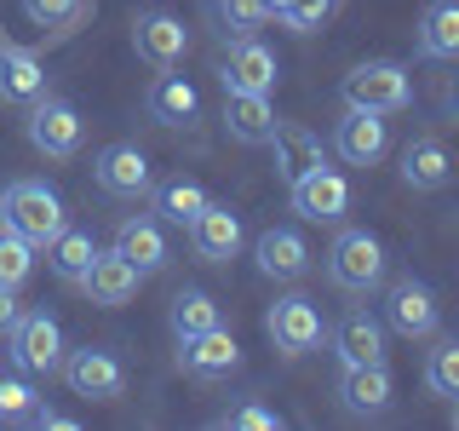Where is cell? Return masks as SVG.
<instances>
[{
    "mask_svg": "<svg viewBox=\"0 0 459 431\" xmlns=\"http://www.w3.org/2000/svg\"><path fill=\"white\" fill-rule=\"evenodd\" d=\"M0 219H6V230H18L23 242L47 248L57 230L69 224V213H64V196H57L47 179H18L0 196Z\"/></svg>",
    "mask_w": 459,
    "mask_h": 431,
    "instance_id": "obj_1",
    "label": "cell"
},
{
    "mask_svg": "<svg viewBox=\"0 0 459 431\" xmlns=\"http://www.w3.org/2000/svg\"><path fill=\"white\" fill-rule=\"evenodd\" d=\"M344 104L351 110H373V115H402L413 104V81L408 69L391 64V57H368V64H356L351 75H344Z\"/></svg>",
    "mask_w": 459,
    "mask_h": 431,
    "instance_id": "obj_2",
    "label": "cell"
},
{
    "mask_svg": "<svg viewBox=\"0 0 459 431\" xmlns=\"http://www.w3.org/2000/svg\"><path fill=\"white\" fill-rule=\"evenodd\" d=\"M327 282L344 294H373L385 282V248L373 230H339L327 248Z\"/></svg>",
    "mask_w": 459,
    "mask_h": 431,
    "instance_id": "obj_3",
    "label": "cell"
},
{
    "mask_svg": "<svg viewBox=\"0 0 459 431\" xmlns=\"http://www.w3.org/2000/svg\"><path fill=\"white\" fill-rule=\"evenodd\" d=\"M29 144H35L47 162H69V155L81 150V138H86V121H81V110L69 104V98H35L29 104Z\"/></svg>",
    "mask_w": 459,
    "mask_h": 431,
    "instance_id": "obj_4",
    "label": "cell"
},
{
    "mask_svg": "<svg viewBox=\"0 0 459 431\" xmlns=\"http://www.w3.org/2000/svg\"><path fill=\"white\" fill-rule=\"evenodd\" d=\"M385 328L402 339H430L442 328V305L420 277H396L385 287Z\"/></svg>",
    "mask_w": 459,
    "mask_h": 431,
    "instance_id": "obj_5",
    "label": "cell"
},
{
    "mask_svg": "<svg viewBox=\"0 0 459 431\" xmlns=\"http://www.w3.org/2000/svg\"><path fill=\"white\" fill-rule=\"evenodd\" d=\"M12 363L23 374H57L64 368V328L52 311H23L12 322Z\"/></svg>",
    "mask_w": 459,
    "mask_h": 431,
    "instance_id": "obj_6",
    "label": "cell"
},
{
    "mask_svg": "<svg viewBox=\"0 0 459 431\" xmlns=\"http://www.w3.org/2000/svg\"><path fill=\"white\" fill-rule=\"evenodd\" d=\"M57 374L69 380L75 397H92V402H115L126 391V368H121V356H115L109 345H81V351H69Z\"/></svg>",
    "mask_w": 459,
    "mask_h": 431,
    "instance_id": "obj_7",
    "label": "cell"
},
{
    "mask_svg": "<svg viewBox=\"0 0 459 431\" xmlns=\"http://www.w3.org/2000/svg\"><path fill=\"white\" fill-rule=\"evenodd\" d=\"M264 334L281 356H305V351L322 345V311H316V299H305V294H281L276 305L264 311Z\"/></svg>",
    "mask_w": 459,
    "mask_h": 431,
    "instance_id": "obj_8",
    "label": "cell"
},
{
    "mask_svg": "<svg viewBox=\"0 0 459 431\" xmlns=\"http://www.w3.org/2000/svg\"><path fill=\"white\" fill-rule=\"evenodd\" d=\"M92 179H98V190L115 196V201H138V196H150L155 167L138 144H104L98 162H92Z\"/></svg>",
    "mask_w": 459,
    "mask_h": 431,
    "instance_id": "obj_9",
    "label": "cell"
},
{
    "mask_svg": "<svg viewBox=\"0 0 459 431\" xmlns=\"http://www.w3.org/2000/svg\"><path fill=\"white\" fill-rule=\"evenodd\" d=\"M281 64L258 35H236L224 52V92H276Z\"/></svg>",
    "mask_w": 459,
    "mask_h": 431,
    "instance_id": "obj_10",
    "label": "cell"
},
{
    "mask_svg": "<svg viewBox=\"0 0 459 431\" xmlns=\"http://www.w3.org/2000/svg\"><path fill=\"white\" fill-rule=\"evenodd\" d=\"M293 190V213L299 219H310V224H339L344 213H351V184H344V172H333V167H316V172H305L299 184H287Z\"/></svg>",
    "mask_w": 459,
    "mask_h": 431,
    "instance_id": "obj_11",
    "label": "cell"
},
{
    "mask_svg": "<svg viewBox=\"0 0 459 431\" xmlns=\"http://www.w3.org/2000/svg\"><path fill=\"white\" fill-rule=\"evenodd\" d=\"M190 242L207 265H230V259L247 248V224H241V213L230 207V201H207L190 224Z\"/></svg>",
    "mask_w": 459,
    "mask_h": 431,
    "instance_id": "obj_12",
    "label": "cell"
},
{
    "mask_svg": "<svg viewBox=\"0 0 459 431\" xmlns=\"http://www.w3.org/2000/svg\"><path fill=\"white\" fill-rule=\"evenodd\" d=\"M333 150H339L351 167H379V162H385V150H391V127H385V115H373V110H351V104H344L339 127H333Z\"/></svg>",
    "mask_w": 459,
    "mask_h": 431,
    "instance_id": "obj_13",
    "label": "cell"
},
{
    "mask_svg": "<svg viewBox=\"0 0 459 431\" xmlns=\"http://www.w3.org/2000/svg\"><path fill=\"white\" fill-rule=\"evenodd\" d=\"M133 47L143 64H155V69H178L184 64V52H190V29H184L172 12H138V23H133Z\"/></svg>",
    "mask_w": 459,
    "mask_h": 431,
    "instance_id": "obj_14",
    "label": "cell"
},
{
    "mask_svg": "<svg viewBox=\"0 0 459 431\" xmlns=\"http://www.w3.org/2000/svg\"><path fill=\"white\" fill-rule=\"evenodd\" d=\"M333 356H339V368L385 363V316H373L368 305L344 311L339 328H333Z\"/></svg>",
    "mask_w": 459,
    "mask_h": 431,
    "instance_id": "obj_15",
    "label": "cell"
},
{
    "mask_svg": "<svg viewBox=\"0 0 459 431\" xmlns=\"http://www.w3.org/2000/svg\"><path fill=\"white\" fill-rule=\"evenodd\" d=\"M115 253L126 259V265H138V277H155V270L167 265V230L155 213H126L121 224H115Z\"/></svg>",
    "mask_w": 459,
    "mask_h": 431,
    "instance_id": "obj_16",
    "label": "cell"
},
{
    "mask_svg": "<svg viewBox=\"0 0 459 431\" xmlns=\"http://www.w3.org/2000/svg\"><path fill=\"white\" fill-rule=\"evenodd\" d=\"M178 363H184V374H195V380H224V374L241 368V345L219 322V328H207V334L178 339Z\"/></svg>",
    "mask_w": 459,
    "mask_h": 431,
    "instance_id": "obj_17",
    "label": "cell"
},
{
    "mask_svg": "<svg viewBox=\"0 0 459 431\" xmlns=\"http://www.w3.org/2000/svg\"><path fill=\"white\" fill-rule=\"evenodd\" d=\"M253 259H258V270L264 277H276V282H299L310 270V242L299 236L293 224H270V230H258V242H253Z\"/></svg>",
    "mask_w": 459,
    "mask_h": 431,
    "instance_id": "obj_18",
    "label": "cell"
},
{
    "mask_svg": "<svg viewBox=\"0 0 459 431\" xmlns=\"http://www.w3.org/2000/svg\"><path fill=\"white\" fill-rule=\"evenodd\" d=\"M396 397V380L385 363H362V368H344L339 374V402L344 414H362V420H373V414H385Z\"/></svg>",
    "mask_w": 459,
    "mask_h": 431,
    "instance_id": "obj_19",
    "label": "cell"
},
{
    "mask_svg": "<svg viewBox=\"0 0 459 431\" xmlns=\"http://www.w3.org/2000/svg\"><path fill=\"white\" fill-rule=\"evenodd\" d=\"M138 282H143L138 265H126V259L109 248V253H92V265H86V277H81V294L92 299V305L115 311V305H126V299L138 294Z\"/></svg>",
    "mask_w": 459,
    "mask_h": 431,
    "instance_id": "obj_20",
    "label": "cell"
},
{
    "mask_svg": "<svg viewBox=\"0 0 459 431\" xmlns=\"http://www.w3.org/2000/svg\"><path fill=\"white\" fill-rule=\"evenodd\" d=\"M448 179H454L448 144L437 133L408 138V150H402V184H408V190H448Z\"/></svg>",
    "mask_w": 459,
    "mask_h": 431,
    "instance_id": "obj_21",
    "label": "cell"
},
{
    "mask_svg": "<svg viewBox=\"0 0 459 431\" xmlns=\"http://www.w3.org/2000/svg\"><path fill=\"white\" fill-rule=\"evenodd\" d=\"M276 104H270V92H224V127L236 144H270L276 133Z\"/></svg>",
    "mask_w": 459,
    "mask_h": 431,
    "instance_id": "obj_22",
    "label": "cell"
},
{
    "mask_svg": "<svg viewBox=\"0 0 459 431\" xmlns=\"http://www.w3.org/2000/svg\"><path fill=\"white\" fill-rule=\"evenodd\" d=\"M270 150H276V172H281L287 184H299L305 172H316V167L327 162V155H322V138H316L310 127H299V121H276Z\"/></svg>",
    "mask_w": 459,
    "mask_h": 431,
    "instance_id": "obj_23",
    "label": "cell"
},
{
    "mask_svg": "<svg viewBox=\"0 0 459 431\" xmlns=\"http://www.w3.org/2000/svg\"><path fill=\"white\" fill-rule=\"evenodd\" d=\"M47 98V64L23 47H0V104H35Z\"/></svg>",
    "mask_w": 459,
    "mask_h": 431,
    "instance_id": "obj_24",
    "label": "cell"
},
{
    "mask_svg": "<svg viewBox=\"0 0 459 431\" xmlns=\"http://www.w3.org/2000/svg\"><path fill=\"white\" fill-rule=\"evenodd\" d=\"M413 47H420V57H430V64H454L459 57V0H430L420 12Z\"/></svg>",
    "mask_w": 459,
    "mask_h": 431,
    "instance_id": "obj_25",
    "label": "cell"
},
{
    "mask_svg": "<svg viewBox=\"0 0 459 431\" xmlns=\"http://www.w3.org/2000/svg\"><path fill=\"white\" fill-rule=\"evenodd\" d=\"M207 207V190H201L195 179H161V184H150V213L161 224H178V230H190L195 224V213Z\"/></svg>",
    "mask_w": 459,
    "mask_h": 431,
    "instance_id": "obj_26",
    "label": "cell"
},
{
    "mask_svg": "<svg viewBox=\"0 0 459 431\" xmlns=\"http://www.w3.org/2000/svg\"><path fill=\"white\" fill-rule=\"evenodd\" d=\"M201 115V92L184 75H155L150 86V121H161V127H190Z\"/></svg>",
    "mask_w": 459,
    "mask_h": 431,
    "instance_id": "obj_27",
    "label": "cell"
},
{
    "mask_svg": "<svg viewBox=\"0 0 459 431\" xmlns=\"http://www.w3.org/2000/svg\"><path fill=\"white\" fill-rule=\"evenodd\" d=\"M92 253H98L92 230H75V224H64V230H57V236L47 242V265H52V277H57V282H69V287H81L86 265H92Z\"/></svg>",
    "mask_w": 459,
    "mask_h": 431,
    "instance_id": "obj_28",
    "label": "cell"
},
{
    "mask_svg": "<svg viewBox=\"0 0 459 431\" xmlns=\"http://www.w3.org/2000/svg\"><path fill=\"white\" fill-rule=\"evenodd\" d=\"M219 299L207 294V287H178L172 294V334L190 339V334H207V328H219Z\"/></svg>",
    "mask_w": 459,
    "mask_h": 431,
    "instance_id": "obj_29",
    "label": "cell"
},
{
    "mask_svg": "<svg viewBox=\"0 0 459 431\" xmlns=\"http://www.w3.org/2000/svg\"><path fill=\"white\" fill-rule=\"evenodd\" d=\"M18 6H23V18L35 23V29H52V35H69L75 23L92 18L86 0H18Z\"/></svg>",
    "mask_w": 459,
    "mask_h": 431,
    "instance_id": "obj_30",
    "label": "cell"
},
{
    "mask_svg": "<svg viewBox=\"0 0 459 431\" xmlns=\"http://www.w3.org/2000/svg\"><path fill=\"white\" fill-rule=\"evenodd\" d=\"M29 277H35V242L0 224V287H23Z\"/></svg>",
    "mask_w": 459,
    "mask_h": 431,
    "instance_id": "obj_31",
    "label": "cell"
},
{
    "mask_svg": "<svg viewBox=\"0 0 459 431\" xmlns=\"http://www.w3.org/2000/svg\"><path fill=\"white\" fill-rule=\"evenodd\" d=\"M425 385L437 397H459V339H442L437 351H425Z\"/></svg>",
    "mask_w": 459,
    "mask_h": 431,
    "instance_id": "obj_32",
    "label": "cell"
},
{
    "mask_svg": "<svg viewBox=\"0 0 459 431\" xmlns=\"http://www.w3.org/2000/svg\"><path fill=\"white\" fill-rule=\"evenodd\" d=\"M40 409V397H35V385H29V374H0V426H12V420H29V414Z\"/></svg>",
    "mask_w": 459,
    "mask_h": 431,
    "instance_id": "obj_33",
    "label": "cell"
},
{
    "mask_svg": "<svg viewBox=\"0 0 459 431\" xmlns=\"http://www.w3.org/2000/svg\"><path fill=\"white\" fill-rule=\"evenodd\" d=\"M219 18H224V29H236V35H253V29H264L276 12H270V0H219Z\"/></svg>",
    "mask_w": 459,
    "mask_h": 431,
    "instance_id": "obj_34",
    "label": "cell"
},
{
    "mask_svg": "<svg viewBox=\"0 0 459 431\" xmlns=\"http://www.w3.org/2000/svg\"><path fill=\"white\" fill-rule=\"evenodd\" d=\"M276 18L293 29V35H310V29H322L327 18H333V0H281Z\"/></svg>",
    "mask_w": 459,
    "mask_h": 431,
    "instance_id": "obj_35",
    "label": "cell"
},
{
    "mask_svg": "<svg viewBox=\"0 0 459 431\" xmlns=\"http://www.w3.org/2000/svg\"><path fill=\"white\" fill-rule=\"evenodd\" d=\"M219 426H230V431H281V414L264 409V402H241V409H230Z\"/></svg>",
    "mask_w": 459,
    "mask_h": 431,
    "instance_id": "obj_36",
    "label": "cell"
},
{
    "mask_svg": "<svg viewBox=\"0 0 459 431\" xmlns=\"http://www.w3.org/2000/svg\"><path fill=\"white\" fill-rule=\"evenodd\" d=\"M29 426H40V431H75V420H69V414H57V409H47V402L29 414Z\"/></svg>",
    "mask_w": 459,
    "mask_h": 431,
    "instance_id": "obj_37",
    "label": "cell"
},
{
    "mask_svg": "<svg viewBox=\"0 0 459 431\" xmlns=\"http://www.w3.org/2000/svg\"><path fill=\"white\" fill-rule=\"evenodd\" d=\"M23 316V305H18V287H0V334H12V322Z\"/></svg>",
    "mask_w": 459,
    "mask_h": 431,
    "instance_id": "obj_38",
    "label": "cell"
},
{
    "mask_svg": "<svg viewBox=\"0 0 459 431\" xmlns=\"http://www.w3.org/2000/svg\"><path fill=\"white\" fill-rule=\"evenodd\" d=\"M454 426H459V397H454Z\"/></svg>",
    "mask_w": 459,
    "mask_h": 431,
    "instance_id": "obj_39",
    "label": "cell"
},
{
    "mask_svg": "<svg viewBox=\"0 0 459 431\" xmlns=\"http://www.w3.org/2000/svg\"><path fill=\"white\" fill-rule=\"evenodd\" d=\"M270 12H281V0H270Z\"/></svg>",
    "mask_w": 459,
    "mask_h": 431,
    "instance_id": "obj_40",
    "label": "cell"
}]
</instances>
